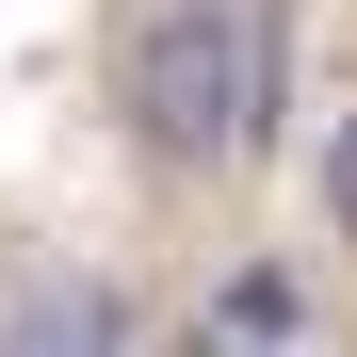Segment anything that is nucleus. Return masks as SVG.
Masks as SVG:
<instances>
[{
	"label": "nucleus",
	"mask_w": 357,
	"mask_h": 357,
	"mask_svg": "<svg viewBox=\"0 0 357 357\" xmlns=\"http://www.w3.org/2000/svg\"><path fill=\"white\" fill-rule=\"evenodd\" d=\"M292 98V17L276 0H130L114 33V114L146 178H244Z\"/></svg>",
	"instance_id": "obj_1"
},
{
	"label": "nucleus",
	"mask_w": 357,
	"mask_h": 357,
	"mask_svg": "<svg viewBox=\"0 0 357 357\" xmlns=\"http://www.w3.org/2000/svg\"><path fill=\"white\" fill-rule=\"evenodd\" d=\"M0 357H130V292H114L98 260L0 276Z\"/></svg>",
	"instance_id": "obj_2"
},
{
	"label": "nucleus",
	"mask_w": 357,
	"mask_h": 357,
	"mask_svg": "<svg viewBox=\"0 0 357 357\" xmlns=\"http://www.w3.org/2000/svg\"><path fill=\"white\" fill-rule=\"evenodd\" d=\"M309 195H325V227H341V244H357V98L325 114V146H309Z\"/></svg>",
	"instance_id": "obj_3"
}]
</instances>
